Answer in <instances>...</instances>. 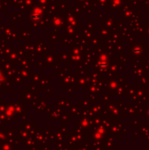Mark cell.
I'll return each instance as SVG.
<instances>
[]
</instances>
